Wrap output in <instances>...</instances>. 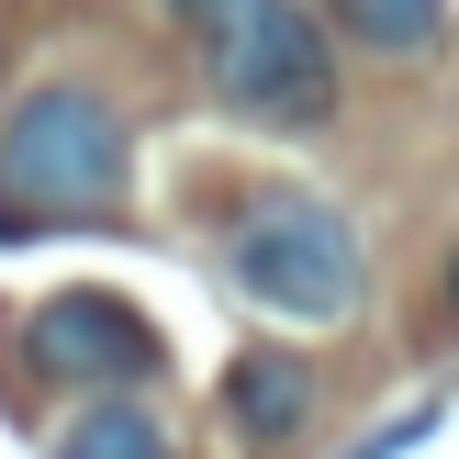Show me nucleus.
<instances>
[{
  "label": "nucleus",
  "instance_id": "obj_1",
  "mask_svg": "<svg viewBox=\"0 0 459 459\" xmlns=\"http://www.w3.org/2000/svg\"><path fill=\"white\" fill-rule=\"evenodd\" d=\"M134 191V124L101 79H34L0 112V213L12 236L45 224H101Z\"/></svg>",
  "mask_w": 459,
  "mask_h": 459
},
{
  "label": "nucleus",
  "instance_id": "obj_2",
  "mask_svg": "<svg viewBox=\"0 0 459 459\" xmlns=\"http://www.w3.org/2000/svg\"><path fill=\"white\" fill-rule=\"evenodd\" d=\"M179 34H191L202 79L236 124H325L336 112V34L303 0H179Z\"/></svg>",
  "mask_w": 459,
  "mask_h": 459
},
{
  "label": "nucleus",
  "instance_id": "obj_3",
  "mask_svg": "<svg viewBox=\"0 0 459 459\" xmlns=\"http://www.w3.org/2000/svg\"><path fill=\"white\" fill-rule=\"evenodd\" d=\"M224 269H236L247 303L291 314V325H348L359 291H370V258H359V224L314 191H258L236 224H224Z\"/></svg>",
  "mask_w": 459,
  "mask_h": 459
},
{
  "label": "nucleus",
  "instance_id": "obj_4",
  "mask_svg": "<svg viewBox=\"0 0 459 459\" xmlns=\"http://www.w3.org/2000/svg\"><path fill=\"white\" fill-rule=\"evenodd\" d=\"M22 359H34V381H56V393H124V381H157V325L124 303V291H56V303L22 314Z\"/></svg>",
  "mask_w": 459,
  "mask_h": 459
},
{
  "label": "nucleus",
  "instance_id": "obj_5",
  "mask_svg": "<svg viewBox=\"0 0 459 459\" xmlns=\"http://www.w3.org/2000/svg\"><path fill=\"white\" fill-rule=\"evenodd\" d=\"M224 415H236L247 448H291L314 426V359L303 348H247L224 370Z\"/></svg>",
  "mask_w": 459,
  "mask_h": 459
},
{
  "label": "nucleus",
  "instance_id": "obj_6",
  "mask_svg": "<svg viewBox=\"0 0 459 459\" xmlns=\"http://www.w3.org/2000/svg\"><path fill=\"white\" fill-rule=\"evenodd\" d=\"M56 459H169V426H157V403L101 393V403H79L56 426Z\"/></svg>",
  "mask_w": 459,
  "mask_h": 459
},
{
  "label": "nucleus",
  "instance_id": "obj_7",
  "mask_svg": "<svg viewBox=\"0 0 459 459\" xmlns=\"http://www.w3.org/2000/svg\"><path fill=\"white\" fill-rule=\"evenodd\" d=\"M336 34L370 45V56H437L448 45V0H325Z\"/></svg>",
  "mask_w": 459,
  "mask_h": 459
},
{
  "label": "nucleus",
  "instance_id": "obj_8",
  "mask_svg": "<svg viewBox=\"0 0 459 459\" xmlns=\"http://www.w3.org/2000/svg\"><path fill=\"white\" fill-rule=\"evenodd\" d=\"M448 314H459V269H448Z\"/></svg>",
  "mask_w": 459,
  "mask_h": 459
},
{
  "label": "nucleus",
  "instance_id": "obj_9",
  "mask_svg": "<svg viewBox=\"0 0 459 459\" xmlns=\"http://www.w3.org/2000/svg\"><path fill=\"white\" fill-rule=\"evenodd\" d=\"M0 236H12V213H0Z\"/></svg>",
  "mask_w": 459,
  "mask_h": 459
}]
</instances>
